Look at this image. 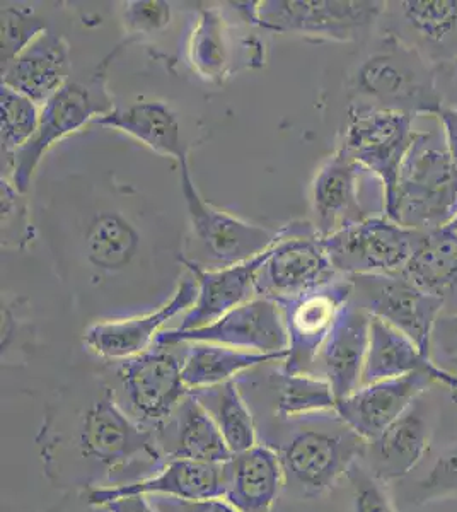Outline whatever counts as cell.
<instances>
[{"label": "cell", "instance_id": "cell-22", "mask_svg": "<svg viewBox=\"0 0 457 512\" xmlns=\"http://www.w3.org/2000/svg\"><path fill=\"white\" fill-rule=\"evenodd\" d=\"M423 395L418 396L405 414L394 420L381 436L367 443L362 460L384 483L410 475L429 449L434 417L427 403L423 402Z\"/></svg>", "mask_w": 457, "mask_h": 512}, {"label": "cell", "instance_id": "cell-28", "mask_svg": "<svg viewBox=\"0 0 457 512\" xmlns=\"http://www.w3.org/2000/svg\"><path fill=\"white\" fill-rule=\"evenodd\" d=\"M413 286L444 301V313H457V233L451 226L418 231L403 270Z\"/></svg>", "mask_w": 457, "mask_h": 512}, {"label": "cell", "instance_id": "cell-20", "mask_svg": "<svg viewBox=\"0 0 457 512\" xmlns=\"http://www.w3.org/2000/svg\"><path fill=\"white\" fill-rule=\"evenodd\" d=\"M432 383L434 379L427 374H408L365 384L336 402V414L369 443L400 419Z\"/></svg>", "mask_w": 457, "mask_h": 512}, {"label": "cell", "instance_id": "cell-31", "mask_svg": "<svg viewBox=\"0 0 457 512\" xmlns=\"http://www.w3.org/2000/svg\"><path fill=\"white\" fill-rule=\"evenodd\" d=\"M191 395L197 398L214 419L232 454L243 453L260 444L255 415L251 412L236 379L203 390L191 391Z\"/></svg>", "mask_w": 457, "mask_h": 512}, {"label": "cell", "instance_id": "cell-1", "mask_svg": "<svg viewBox=\"0 0 457 512\" xmlns=\"http://www.w3.org/2000/svg\"><path fill=\"white\" fill-rule=\"evenodd\" d=\"M36 446L48 480L65 494L139 482L168 461L154 431L128 415L108 384L48 408Z\"/></svg>", "mask_w": 457, "mask_h": 512}, {"label": "cell", "instance_id": "cell-19", "mask_svg": "<svg viewBox=\"0 0 457 512\" xmlns=\"http://www.w3.org/2000/svg\"><path fill=\"white\" fill-rule=\"evenodd\" d=\"M372 316L348 301L314 361L311 373L330 383L336 402L352 395L362 384L369 350Z\"/></svg>", "mask_w": 457, "mask_h": 512}, {"label": "cell", "instance_id": "cell-8", "mask_svg": "<svg viewBox=\"0 0 457 512\" xmlns=\"http://www.w3.org/2000/svg\"><path fill=\"white\" fill-rule=\"evenodd\" d=\"M413 115L355 103L348 110L340 147L377 176L386 192V214L393 207L400 169L415 137Z\"/></svg>", "mask_w": 457, "mask_h": 512}, {"label": "cell", "instance_id": "cell-24", "mask_svg": "<svg viewBox=\"0 0 457 512\" xmlns=\"http://www.w3.org/2000/svg\"><path fill=\"white\" fill-rule=\"evenodd\" d=\"M154 434L166 460L222 465L234 456L214 419L191 391Z\"/></svg>", "mask_w": 457, "mask_h": 512}, {"label": "cell", "instance_id": "cell-38", "mask_svg": "<svg viewBox=\"0 0 457 512\" xmlns=\"http://www.w3.org/2000/svg\"><path fill=\"white\" fill-rule=\"evenodd\" d=\"M23 193L12 187L11 181L2 178V246H11L16 241V248H23L31 239V226L26 219Z\"/></svg>", "mask_w": 457, "mask_h": 512}, {"label": "cell", "instance_id": "cell-39", "mask_svg": "<svg viewBox=\"0 0 457 512\" xmlns=\"http://www.w3.org/2000/svg\"><path fill=\"white\" fill-rule=\"evenodd\" d=\"M171 4L162 0H135L127 2L123 19L134 35H154L171 23Z\"/></svg>", "mask_w": 457, "mask_h": 512}, {"label": "cell", "instance_id": "cell-15", "mask_svg": "<svg viewBox=\"0 0 457 512\" xmlns=\"http://www.w3.org/2000/svg\"><path fill=\"white\" fill-rule=\"evenodd\" d=\"M372 181H379V178L357 163L342 147L321 164L311 185L313 226L321 238L376 217L365 209L364 193L372 187H382L381 183L372 185Z\"/></svg>", "mask_w": 457, "mask_h": 512}, {"label": "cell", "instance_id": "cell-32", "mask_svg": "<svg viewBox=\"0 0 457 512\" xmlns=\"http://www.w3.org/2000/svg\"><path fill=\"white\" fill-rule=\"evenodd\" d=\"M188 60L198 76L207 81H222L231 72V36L219 9L202 7L198 11L188 43Z\"/></svg>", "mask_w": 457, "mask_h": 512}, {"label": "cell", "instance_id": "cell-35", "mask_svg": "<svg viewBox=\"0 0 457 512\" xmlns=\"http://www.w3.org/2000/svg\"><path fill=\"white\" fill-rule=\"evenodd\" d=\"M2 36H0V62L2 69L48 30L47 24L33 7L2 4Z\"/></svg>", "mask_w": 457, "mask_h": 512}, {"label": "cell", "instance_id": "cell-18", "mask_svg": "<svg viewBox=\"0 0 457 512\" xmlns=\"http://www.w3.org/2000/svg\"><path fill=\"white\" fill-rule=\"evenodd\" d=\"M249 407L263 403V415L255 419H290L299 415L316 414L335 410L336 398L326 379L313 374H290L284 371H268L258 376L251 369L236 379Z\"/></svg>", "mask_w": 457, "mask_h": 512}, {"label": "cell", "instance_id": "cell-29", "mask_svg": "<svg viewBox=\"0 0 457 512\" xmlns=\"http://www.w3.org/2000/svg\"><path fill=\"white\" fill-rule=\"evenodd\" d=\"M94 123L116 128L166 158L178 159L180 163L188 158L181 139L180 118L171 106L162 101H142L127 108H115Z\"/></svg>", "mask_w": 457, "mask_h": 512}, {"label": "cell", "instance_id": "cell-14", "mask_svg": "<svg viewBox=\"0 0 457 512\" xmlns=\"http://www.w3.org/2000/svg\"><path fill=\"white\" fill-rule=\"evenodd\" d=\"M190 342H210L260 354L285 352L289 347L282 311L277 303L267 297H255L232 309L212 325L197 330H162L154 345L174 347Z\"/></svg>", "mask_w": 457, "mask_h": 512}, {"label": "cell", "instance_id": "cell-41", "mask_svg": "<svg viewBox=\"0 0 457 512\" xmlns=\"http://www.w3.org/2000/svg\"><path fill=\"white\" fill-rule=\"evenodd\" d=\"M152 506L157 512H239L224 499H202V501H190V499H178V497H162L152 495L149 497Z\"/></svg>", "mask_w": 457, "mask_h": 512}, {"label": "cell", "instance_id": "cell-40", "mask_svg": "<svg viewBox=\"0 0 457 512\" xmlns=\"http://www.w3.org/2000/svg\"><path fill=\"white\" fill-rule=\"evenodd\" d=\"M432 361L457 376V313H442L435 323L430 342Z\"/></svg>", "mask_w": 457, "mask_h": 512}, {"label": "cell", "instance_id": "cell-42", "mask_svg": "<svg viewBox=\"0 0 457 512\" xmlns=\"http://www.w3.org/2000/svg\"><path fill=\"white\" fill-rule=\"evenodd\" d=\"M45 512H110L105 504H93L87 499L86 492H67L57 506Z\"/></svg>", "mask_w": 457, "mask_h": 512}, {"label": "cell", "instance_id": "cell-26", "mask_svg": "<svg viewBox=\"0 0 457 512\" xmlns=\"http://www.w3.org/2000/svg\"><path fill=\"white\" fill-rule=\"evenodd\" d=\"M408 374H427L435 383L457 390L456 374L440 369L405 333L372 316L369 350L360 386Z\"/></svg>", "mask_w": 457, "mask_h": 512}, {"label": "cell", "instance_id": "cell-37", "mask_svg": "<svg viewBox=\"0 0 457 512\" xmlns=\"http://www.w3.org/2000/svg\"><path fill=\"white\" fill-rule=\"evenodd\" d=\"M345 478L352 489V512H396L388 483L377 478L364 460L355 461Z\"/></svg>", "mask_w": 457, "mask_h": 512}, {"label": "cell", "instance_id": "cell-23", "mask_svg": "<svg viewBox=\"0 0 457 512\" xmlns=\"http://www.w3.org/2000/svg\"><path fill=\"white\" fill-rule=\"evenodd\" d=\"M226 492V475L224 463H198L190 460H168L159 472L139 482L105 487V489L87 490L86 495L93 504L130 497V495H162L178 497L190 501L202 499H224Z\"/></svg>", "mask_w": 457, "mask_h": 512}, {"label": "cell", "instance_id": "cell-2", "mask_svg": "<svg viewBox=\"0 0 457 512\" xmlns=\"http://www.w3.org/2000/svg\"><path fill=\"white\" fill-rule=\"evenodd\" d=\"M258 441L277 453L285 489L301 499H318L362 460L367 441L336 410L290 419H255Z\"/></svg>", "mask_w": 457, "mask_h": 512}, {"label": "cell", "instance_id": "cell-11", "mask_svg": "<svg viewBox=\"0 0 457 512\" xmlns=\"http://www.w3.org/2000/svg\"><path fill=\"white\" fill-rule=\"evenodd\" d=\"M350 301L411 338L430 357L434 326L444 301L413 286L403 275H353ZM432 359V357H430Z\"/></svg>", "mask_w": 457, "mask_h": 512}, {"label": "cell", "instance_id": "cell-30", "mask_svg": "<svg viewBox=\"0 0 457 512\" xmlns=\"http://www.w3.org/2000/svg\"><path fill=\"white\" fill-rule=\"evenodd\" d=\"M183 345H186L183 355V381L190 391L227 383L267 362H284L287 359V350L275 354H260L210 342H190Z\"/></svg>", "mask_w": 457, "mask_h": 512}, {"label": "cell", "instance_id": "cell-34", "mask_svg": "<svg viewBox=\"0 0 457 512\" xmlns=\"http://www.w3.org/2000/svg\"><path fill=\"white\" fill-rule=\"evenodd\" d=\"M40 106L14 89L0 88V115H2V164L26 146L40 125Z\"/></svg>", "mask_w": 457, "mask_h": 512}, {"label": "cell", "instance_id": "cell-9", "mask_svg": "<svg viewBox=\"0 0 457 512\" xmlns=\"http://www.w3.org/2000/svg\"><path fill=\"white\" fill-rule=\"evenodd\" d=\"M418 231L388 216L369 217L323 238L338 274L400 275L411 258Z\"/></svg>", "mask_w": 457, "mask_h": 512}, {"label": "cell", "instance_id": "cell-33", "mask_svg": "<svg viewBox=\"0 0 457 512\" xmlns=\"http://www.w3.org/2000/svg\"><path fill=\"white\" fill-rule=\"evenodd\" d=\"M140 236L125 217L105 212L94 219L87 231V258L94 267L108 272L127 267L139 248Z\"/></svg>", "mask_w": 457, "mask_h": 512}, {"label": "cell", "instance_id": "cell-13", "mask_svg": "<svg viewBox=\"0 0 457 512\" xmlns=\"http://www.w3.org/2000/svg\"><path fill=\"white\" fill-rule=\"evenodd\" d=\"M313 222H292L290 233L273 246L256 277V297L282 299L328 284L338 277Z\"/></svg>", "mask_w": 457, "mask_h": 512}, {"label": "cell", "instance_id": "cell-46", "mask_svg": "<svg viewBox=\"0 0 457 512\" xmlns=\"http://www.w3.org/2000/svg\"><path fill=\"white\" fill-rule=\"evenodd\" d=\"M449 226H451L452 229H454V231L457 233V217L454 219V221L451 222V224H449Z\"/></svg>", "mask_w": 457, "mask_h": 512}, {"label": "cell", "instance_id": "cell-3", "mask_svg": "<svg viewBox=\"0 0 457 512\" xmlns=\"http://www.w3.org/2000/svg\"><path fill=\"white\" fill-rule=\"evenodd\" d=\"M386 216L413 231L449 226L457 217V166L442 127L415 132Z\"/></svg>", "mask_w": 457, "mask_h": 512}, {"label": "cell", "instance_id": "cell-5", "mask_svg": "<svg viewBox=\"0 0 457 512\" xmlns=\"http://www.w3.org/2000/svg\"><path fill=\"white\" fill-rule=\"evenodd\" d=\"M110 59L111 55L103 60L87 84L69 81L41 106L40 125L33 139L21 147L9 163L2 164V175L4 171L9 175L4 180L11 181L19 193L28 192L41 158L57 140L115 110L106 89V65Z\"/></svg>", "mask_w": 457, "mask_h": 512}, {"label": "cell", "instance_id": "cell-44", "mask_svg": "<svg viewBox=\"0 0 457 512\" xmlns=\"http://www.w3.org/2000/svg\"><path fill=\"white\" fill-rule=\"evenodd\" d=\"M110 512H157L151 499L145 495H130L105 504Z\"/></svg>", "mask_w": 457, "mask_h": 512}, {"label": "cell", "instance_id": "cell-36", "mask_svg": "<svg viewBox=\"0 0 457 512\" xmlns=\"http://www.w3.org/2000/svg\"><path fill=\"white\" fill-rule=\"evenodd\" d=\"M457 497V443L444 449L437 456L429 473L420 478L408 495V501L415 506L430 502L447 501Z\"/></svg>", "mask_w": 457, "mask_h": 512}, {"label": "cell", "instance_id": "cell-17", "mask_svg": "<svg viewBox=\"0 0 457 512\" xmlns=\"http://www.w3.org/2000/svg\"><path fill=\"white\" fill-rule=\"evenodd\" d=\"M272 248L249 262L226 268H203L198 262L181 256L198 284L197 303L183 316L181 325L174 330L190 332L212 325L229 311L256 297V277L272 255Z\"/></svg>", "mask_w": 457, "mask_h": 512}, {"label": "cell", "instance_id": "cell-4", "mask_svg": "<svg viewBox=\"0 0 457 512\" xmlns=\"http://www.w3.org/2000/svg\"><path fill=\"white\" fill-rule=\"evenodd\" d=\"M353 88L381 110L437 117L444 108L437 67L388 33L362 60Z\"/></svg>", "mask_w": 457, "mask_h": 512}, {"label": "cell", "instance_id": "cell-10", "mask_svg": "<svg viewBox=\"0 0 457 512\" xmlns=\"http://www.w3.org/2000/svg\"><path fill=\"white\" fill-rule=\"evenodd\" d=\"M171 349L152 345L142 354L125 359L116 369L123 390L122 407L151 431L168 420L190 395L183 381V357L180 359Z\"/></svg>", "mask_w": 457, "mask_h": 512}, {"label": "cell", "instance_id": "cell-16", "mask_svg": "<svg viewBox=\"0 0 457 512\" xmlns=\"http://www.w3.org/2000/svg\"><path fill=\"white\" fill-rule=\"evenodd\" d=\"M197 297V280L191 275L181 280L173 297L154 313L89 326L84 333V344L93 354L108 361H125L135 357L151 349L162 326L183 311H190L197 303Z\"/></svg>", "mask_w": 457, "mask_h": 512}, {"label": "cell", "instance_id": "cell-43", "mask_svg": "<svg viewBox=\"0 0 457 512\" xmlns=\"http://www.w3.org/2000/svg\"><path fill=\"white\" fill-rule=\"evenodd\" d=\"M440 127L446 135L447 147L451 152L452 161L457 166V106H444L439 115Z\"/></svg>", "mask_w": 457, "mask_h": 512}, {"label": "cell", "instance_id": "cell-6", "mask_svg": "<svg viewBox=\"0 0 457 512\" xmlns=\"http://www.w3.org/2000/svg\"><path fill=\"white\" fill-rule=\"evenodd\" d=\"M388 2L377 0H265L234 4L263 30L323 40H355L382 18Z\"/></svg>", "mask_w": 457, "mask_h": 512}, {"label": "cell", "instance_id": "cell-45", "mask_svg": "<svg viewBox=\"0 0 457 512\" xmlns=\"http://www.w3.org/2000/svg\"><path fill=\"white\" fill-rule=\"evenodd\" d=\"M452 64H454V82H456V101H457V60H456V62H452ZM454 106H457V103Z\"/></svg>", "mask_w": 457, "mask_h": 512}, {"label": "cell", "instance_id": "cell-27", "mask_svg": "<svg viewBox=\"0 0 457 512\" xmlns=\"http://www.w3.org/2000/svg\"><path fill=\"white\" fill-rule=\"evenodd\" d=\"M224 501L239 512H270L285 489V477L277 453L265 444L234 454L224 463Z\"/></svg>", "mask_w": 457, "mask_h": 512}, {"label": "cell", "instance_id": "cell-12", "mask_svg": "<svg viewBox=\"0 0 457 512\" xmlns=\"http://www.w3.org/2000/svg\"><path fill=\"white\" fill-rule=\"evenodd\" d=\"M352 280L338 275L328 284L302 292L297 296L273 299L282 311L289 347L284 371L309 374L335 325L340 309L352 297Z\"/></svg>", "mask_w": 457, "mask_h": 512}, {"label": "cell", "instance_id": "cell-25", "mask_svg": "<svg viewBox=\"0 0 457 512\" xmlns=\"http://www.w3.org/2000/svg\"><path fill=\"white\" fill-rule=\"evenodd\" d=\"M2 72V86L43 106L70 81V48L64 36L47 30Z\"/></svg>", "mask_w": 457, "mask_h": 512}, {"label": "cell", "instance_id": "cell-21", "mask_svg": "<svg viewBox=\"0 0 457 512\" xmlns=\"http://www.w3.org/2000/svg\"><path fill=\"white\" fill-rule=\"evenodd\" d=\"M389 21L400 30L388 33L403 41L430 64H452L457 60V0H401L388 2Z\"/></svg>", "mask_w": 457, "mask_h": 512}, {"label": "cell", "instance_id": "cell-7", "mask_svg": "<svg viewBox=\"0 0 457 512\" xmlns=\"http://www.w3.org/2000/svg\"><path fill=\"white\" fill-rule=\"evenodd\" d=\"M180 185L185 197L191 233L215 268L232 267L249 262L270 250L290 233V224L268 229L251 224L210 205L198 192L191 178L188 158L181 161Z\"/></svg>", "mask_w": 457, "mask_h": 512}]
</instances>
